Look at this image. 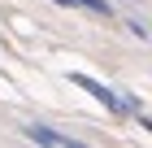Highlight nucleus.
<instances>
[{
    "label": "nucleus",
    "mask_w": 152,
    "mask_h": 148,
    "mask_svg": "<svg viewBox=\"0 0 152 148\" xmlns=\"http://www.w3.org/2000/svg\"><path fill=\"white\" fill-rule=\"evenodd\" d=\"M126 31L135 35V39H152V31H148V26L139 22V18H126Z\"/></svg>",
    "instance_id": "4"
},
{
    "label": "nucleus",
    "mask_w": 152,
    "mask_h": 148,
    "mask_svg": "<svg viewBox=\"0 0 152 148\" xmlns=\"http://www.w3.org/2000/svg\"><path fill=\"white\" fill-rule=\"evenodd\" d=\"M22 135L31 139V144H44V148H74V144H78L74 135H65V131H52V126H44V122L22 126Z\"/></svg>",
    "instance_id": "2"
},
{
    "label": "nucleus",
    "mask_w": 152,
    "mask_h": 148,
    "mask_svg": "<svg viewBox=\"0 0 152 148\" xmlns=\"http://www.w3.org/2000/svg\"><path fill=\"white\" fill-rule=\"evenodd\" d=\"M70 83H74V87H83L87 96H91V100H100V105H104L113 118H135V113H130V105H126V96H122V91H113V87H104L100 79H91V74L74 70V74H70Z\"/></svg>",
    "instance_id": "1"
},
{
    "label": "nucleus",
    "mask_w": 152,
    "mask_h": 148,
    "mask_svg": "<svg viewBox=\"0 0 152 148\" xmlns=\"http://www.w3.org/2000/svg\"><path fill=\"white\" fill-rule=\"evenodd\" d=\"M61 9H87V13H96V18H113V4L109 0H57Z\"/></svg>",
    "instance_id": "3"
}]
</instances>
